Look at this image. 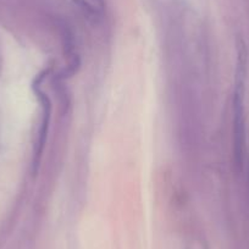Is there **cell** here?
Listing matches in <instances>:
<instances>
[{
	"label": "cell",
	"mask_w": 249,
	"mask_h": 249,
	"mask_svg": "<svg viewBox=\"0 0 249 249\" xmlns=\"http://www.w3.org/2000/svg\"><path fill=\"white\" fill-rule=\"evenodd\" d=\"M247 53L243 42L238 43V62H237L236 88L233 97V135H234V160L241 169L244 157V143H246V120H244V80H246Z\"/></svg>",
	"instance_id": "6da1fadb"
},
{
	"label": "cell",
	"mask_w": 249,
	"mask_h": 249,
	"mask_svg": "<svg viewBox=\"0 0 249 249\" xmlns=\"http://www.w3.org/2000/svg\"><path fill=\"white\" fill-rule=\"evenodd\" d=\"M37 93V97L39 98V100L43 104V120H42V127L39 130V138H38L37 143V149H36L35 154V166H37V164L39 162L40 155L43 153V148H44L45 140H47V132H48V126H49V119H50V102L49 98L37 87L36 89Z\"/></svg>",
	"instance_id": "7a4b0ae2"
},
{
	"label": "cell",
	"mask_w": 249,
	"mask_h": 249,
	"mask_svg": "<svg viewBox=\"0 0 249 249\" xmlns=\"http://www.w3.org/2000/svg\"><path fill=\"white\" fill-rule=\"evenodd\" d=\"M95 3H98V5H99L102 9L103 6H104V0H95Z\"/></svg>",
	"instance_id": "3957f363"
}]
</instances>
